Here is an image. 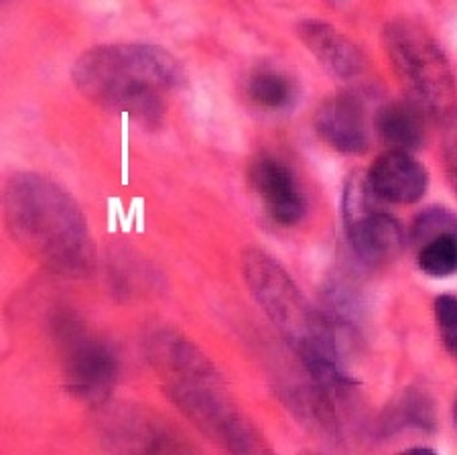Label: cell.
<instances>
[{
	"label": "cell",
	"mask_w": 457,
	"mask_h": 455,
	"mask_svg": "<svg viewBox=\"0 0 457 455\" xmlns=\"http://www.w3.org/2000/svg\"><path fill=\"white\" fill-rule=\"evenodd\" d=\"M149 362L163 378L169 402L210 442L234 453L267 450L261 433L234 405L212 360L173 329H159L146 340Z\"/></svg>",
	"instance_id": "3"
},
{
	"label": "cell",
	"mask_w": 457,
	"mask_h": 455,
	"mask_svg": "<svg viewBox=\"0 0 457 455\" xmlns=\"http://www.w3.org/2000/svg\"><path fill=\"white\" fill-rule=\"evenodd\" d=\"M76 90L96 106L127 114L145 130L165 122L169 96L186 86L173 54L151 43H110L84 51L73 63Z\"/></svg>",
	"instance_id": "2"
},
{
	"label": "cell",
	"mask_w": 457,
	"mask_h": 455,
	"mask_svg": "<svg viewBox=\"0 0 457 455\" xmlns=\"http://www.w3.org/2000/svg\"><path fill=\"white\" fill-rule=\"evenodd\" d=\"M453 421H455V425H457V399H455V402H453Z\"/></svg>",
	"instance_id": "20"
},
{
	"label": "cell",
	"mask_w": 457,
	"mask_h": 455,
	"mask_svg": "<svg viewBox=\"0 0 457 455\" xmlns=\"http://www.w3.org/2000/svg\"><path fill=\"white\" fill-rule=\"evenodd\" d=\"M374 128L390 149L412 153L425 143V112L411 100L386 102L376 112Z\"/></svg>",
	"instance_id": "13"
},
{
	"label": "cell",
	"mask_w": 457,
	"mask_h": 455,
	"mask_svg": "<svg viewBox=\"0 0 457 455\" xmlns=\"http://www.w3.org/2000/svg\"><path fill=\"white\" fill-rule=\"evenodd\" d=\"M393 71L412 104L429 119L452 122L457 114V86L444 49L415 21H390L382 33Z\"/></svg>",
	"instance_id": "5"
},
{
	"label": "cell",
	"mask_w": 457,
	"mask_h": 455,
	"mask_svg": "<svg viewBox=\"0 0 457 455\" xmlns=\"http://www.w3.org/2000/svg\"><path fill=\"white\" fill-rule=\"evenodd\" d=\"M447 232H457V214H453V211L447 208L433 205V208L423 210L421 214L412 219L409 230V242L417 251V248L423 246L425 242H429Z\"/></svg>",
	"instance_id": "17"
},
{
	"label": "cell",
	"mask_w": 457,
	"mask_h": 455,
	"mask_svg": "<svg viewBox=\"0 0 457 455\" xmlns=\"http://www.w3.org/2000/svg\"><path fill=\"white\" fill-rule=\"evenodd\" d=\"M366 175L353 173L345 181L342 214L345 236L356 259L370 269L393 262L404 246V230L399 219L380 205Z\"/></svg>",
	"instance_id": "6"
},
{
	"label": "cell",
	"mask_w": 457,
	"mask_h": 455,
	"mask_svg": "<svg viewBox=\"0 0 457 455\" xmlns=\"http://www.w3.org/2000/svg\"><path fill=\"white\" fill-rule=\"evenodd\" d=\"M104 433L114 443H129V451H179L183 447L173 445L175 437L171 431L153 421L146 413H135V410H122V413L106 417ZM116 445V447H118Z\"/></svg>",
	"instance_id": "12"
},
{
	"label": "cell",
	"mask_w": 457,
	"mask_h": 455,
	"mask_svg": "<svg viewBox=\"0 0 457 455\" xmlns=\"http://www.w3.org/2000/svg\"><path fill=\"white\" fill-rule=\"evenodd\" d=\"M248 96L264 110H285L297 98V87L285 73L256 71L248 79Z\"/></svg>",
	"instance_id": "15"
},
{
	"label": "cell",
	"mask_w": 457,
	"mask_h": 455,
	"mask_svg": "<svg viewBox=\"0 0 457 455\" xmlns=\"http://www.w3.org/2000/svg\"><path fill=\"white\" fill-rule=\"evenodd\" d=\"M4 224L23 252L65 278L94 273L96 246L87 218L71 194L46 175L19 171L3 192Z\"/></svg>",
	"instance_id": "1"
},
{
	"label": "cell",
	"mask_w": 457,
	"mask_h": 455,
	"mask_svg": "<svg viewBox=\"0 0 457 455\" xmlns=\"http://www.w3.org/2000/svg\"><path fill=\"white\" fill-rule=\"evenodd\" d=\"M242 275L256 303L297 352L313 383L329 393L345 391L352 378L340 368L336 337L328 319L313 310L277 259L250 248L242 256Z\"/></svg>",
	"instance_id": "4"
},
{
	"label": "cell",
	"mask_w": 457,
	"mask_h": 455,
	"mask_svg": "<svg viewBox=\"0 0 457 455\" xmlns=\"http://www.w3.org/2000/svg\"><path fill=\"white\" fill-rule=\"evenodd\" d=\"M433 311L441 342H444L447 354L457 360V295L453 293L439 295L435 299Z\"/></svg>",
	"instance_id": "18"
},
{
	"label": "cell",
	"mask_w": 457,
	"mask_h": 455,
	"mask_svg": "<svg viewBox=\"0 0 457 455\" xmlns=\"http://www.w3.org/2000/svg\"><path fill=\"white\" fill-rule=\"evenodd\" d=\"M63 385L68 393L87 405H104L114 391L120 362L114 348L71 321L62 324Z\"/></svg>",
	"instance_id": "7"
},
{
	"label": "cell",
	"mask_w": 457,
	"mask_h": 455,
	"mask_svg": "<svg viewBox=\"0 0 457 455\" xmlns=\"http://www.w3.org/2000/svg\"><path fill=\"white\" fill-rule=\"evenodd\" d=\"M445 171L449 186H452L453 192L457 194V135L445 146Z\"/></svg>",
	"instance_id": "19"
},
{
	"label": "cell",
	"mask_w": 457,
	"mask_h": 455,
	"mask_svg": "<svg viewBox=\"0 0 457 455\" xmlns=\"http://www.w3.org/2000/svg\"><path fill=\"white\" fill-rule=\"evenodd\" d=\"M380 427L385 433H399L407 429L431 431L435 427V407L429 394L419 388H407L396 396L385 415H382Z\"/></svg>",
	"instance_id": "14"
},
{
	"label": "cell",
	"mask_w": 457,
	"mask_h": 455,
	"mask_svg": "<svg viewBox=\"0 0 457 455\" xmlns=\"http://www.w3.org/2000/svg\"><path fill=\"white\" fill-rule=\"evenodd\" d=\"M248 181L264 203L270 219L278 226L291 228L303 219L307 203L295 173L283 161L261 157L250 165Z\"/></svg>",
	"instance_id": "8"
},
{
	"label": "cell",
	"mask_w": 457,
	"mask_h": 455,
	"mask_svg": "<svg viewBox=\"0 0 457 455\" xmlns=\"http://www.w3.org/2000/svg\"><path fill=\"white\" fill-rule=\"evenodd\" d=\"M417 267L433 278L457 273V232H447L417 248Z\"/></svg>",
	"instance_id": "16"
},
{
	"label": "cell",
	"mask_w": 457,
	"mask_h": 455,
	"mask_svg": "<svg viewBox=\"0 0 457 455\" xmlns=\"http://www.w3.org/2000/svg\"><path fill=\"white\" fill-rule=\"evenodd\" d=\"M366 179L382 202L399 205L421 202L429 189V171L407 151L382 153L368 169Z\"/></svg>",
	"instance_id": "10"
},
{
	"label": "cell",
	"mask_w": 457,
	"mask_h": 455,
	"mask_svg": "<svg viewBox=\"0 0 457 455\" xmlns=\"http://www.w3.org/2000/svg\"><path fill=\"white\" fill-rule=\"evenodd\" d=\"M297 37L320 63L336 78L350 79L364 70V54L350 37L334 25L317 19H305L297 25Z\"/></svg>",
	"instance_id": "11"
},
{
	"label": "cell",
	"mask_w": 457,
	"mask_h": 455,
	"mask_svg": "<svg viewBox=\"0 0 457 455\" xmlns=\"http://www.w3.org/2000/svg\"><path fill=\"white\" fill-rule=\"evenodd\" d=\"M313 127L323 143L342 155H362L370 146L364 106L352 94H337L317 108Z\"/></svg>",
	"instance_id": "9"
}]
</instances>
